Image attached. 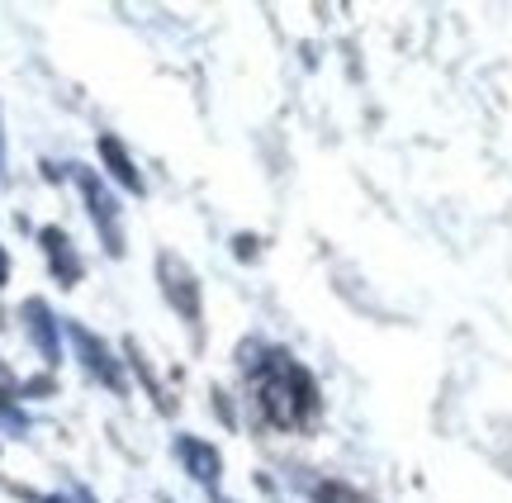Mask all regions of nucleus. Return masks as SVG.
I'll return each instance as SVG.
<instances>
[{
  "label": "nucleus",
  "instance_id": "f257e3e1",
  "mask_svg": "<svg viewBox=\"0 0 512 503\" xmlns=\"http://www.w3.org/2000/svg\"><path fill=\"white\" fill-rule=\"evenodd\" d=\"M67 333H72V342H76V352H81V361H86V371L91 375H100V380H105V385H110V390H124V380H119V371H114V361H110V352H105V347H100V342H95L91 333H86V328H67Z\"/></svg>",
  "mask_w": 512,
  "mask_h": 503
},
{
  "label": "nucleus",
  "instance_id": "f03ea898",
  "mask_svg": "<svg viewBox=\"0 0 512 503\" xmlns=\"http://www.w3.org/2000/svg\"><path fill=\"white\" fill-rule=\"evenodd\" d=\"M81 190H86V200H91V214H95V224H100V233H110V252H124V243H119V224H114V200L100 190L95 176H86V171H81Z\"/></svg>",
  "mask_w": 512,
  "mask_h": 503
},
{
  "label": "nucleus",
  "instance_id": "7ed1b4c3",
  "mask_svg": "<svg viewBox=\"0 0 512 503\" xmlns=\"http://www.w3.org/2000/svg\"><path fill=\"white\" fill-rule=\"evenodd\" d=\"M24 328L34 333L38 352L48 356V361H57V323H53V314H48L43 299H29V304H24Z\"/></svg>",
  "mask_w": 512,
  "mask_h": 503
},
{
  "label": "nucleus",
  "instance_id": "20e7f679",
  "mask_svg": "<svg viewBox=\"0 0 512 503\" xmlns=\"http://www.w3.org/2000/svg\"><path fill=\"white\" fill-rule=\"evenodd\" d=\"M38 238H43V247H48V257H53L57 280H62V285H76V276H81V261L72 257V247H67V238H62L57 228H43Z\"/></svg>",
  "mask_w": 512,
  "mask_h": 503
},
{
  "label": "nucleus",
  "instance_id": "39448f33",
  "mask_svg": "<svg viewBox=\"0 0 512 503\" xmlns=\"http://www.w3.org/2000/svg\"><path fill=\"white\" fill-rule=\"evenodd\" d=\"M176 451H181L185 461H190V475H195V480H214V470H219V461H214V451H204L200 442H176Z\"/></svg>",
  "mask_w": 512,
  "mask_h": 503
},
{
  "label": "nucleus",
  "instance_id": "423d86ee",
  "mask_svg": "<svg viewBox=\"0 0 512 503\" xmlns=\"http://www.w3.org/2000/svg\"><path fill=\"white\" fill-rule=\"evenodd\" d=\"M100 152L110 157V171H114V176H119V181H124L128 190H143V181L133 176V167H128V157H124V148H119L114 138H100Z\"/></svg>",
  "mask_w": 512,
  "mask_h": 503
},
{
  "label": "nucleus",
  "instance_id": "0eeeda50",
  "mask_svg": "<svg viewBox=\"0 0 512 503\" xmlns=\"http://www.w3.org/2000/svg\"><path fill=\"white\" fill-rule=\"evenodd\" d=\"M5 276H10V261H5V252H0V285H5Z\"/></svg>",
  "mask_w": 512,
  "mask_h": 503
},
{
  "label": "nucleus",
  "instance_id": "6e6552de",
  "mask_svg": "<svg viewBox=\"0 0 512 503\" xmlns=\"http://www.w3.org/2000/svg\"><path fill=\"white\" fill-rule=\"evenodd\" d=\"M0 162H5V143H0Z\"/></svg>",
  "mask_w": 512,
  "mask_h": 503
},
{
  "label": "nucleus",
  "instance_id": "1a4fd4ad",
  "mask_svg": "<svg viewBox=\"0 0 512 503\" xmlns=\"http://www.w3.org/2000/svg\"><path fill=\"white\" fill-rule=\"evenodd\" d=\"M48 503H57V499H48Z\"/></svg>",
  "mask_w": 512,
  "mask_h": 503
}]
</instances>
